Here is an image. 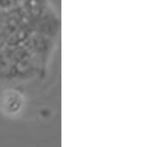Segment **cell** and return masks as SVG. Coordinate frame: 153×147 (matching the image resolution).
Masks as SVG:
<instances>
[{
  "label": "cell",
  "mask_w": 153,
  "mask_h": 147,
  "mask_svg": "<svg viewBox=\"0 0 153 147\" xmlns=\"http://www.w3.org/2000/svg\"><path fill=\"white\" fill-rule=\"evenodd\" d=\"M18 3V0H0V8L9 9L14 7Z\"/></svg>",
  "instance_id": "6da1fadb"
}]
</instances>
